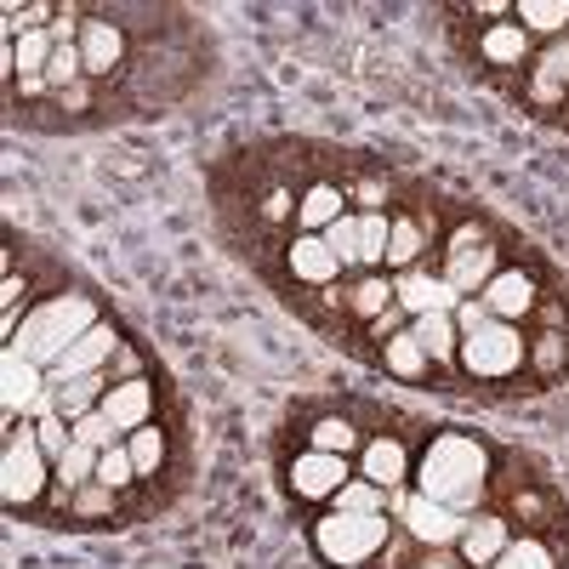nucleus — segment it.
<instances>
[{"instance_id":"1","label":"nucleus","mask_w":569,"mask_h":569,"mask_svg":"<svg viewBox=\"0 0 569 569\" xmlns=\"http://www.w3.org/2000/svg\"><path fill=\"white\" fill-rule=\"evenodd\" d=\"M416 490L450 512L479 507L490 490V450L472 433H456V427L450 433H433L421 450V467H416Z\"/></svg>"},{"instance_id":"2","label":"nucleus","mask_w":569,"mask_h":569,"mask_svg":"<svg viewBox=\"0 0 569 569\" xmlns=\"http://www.w3.org/2000/svg\"><path fill=\"white\" fill-rule=\"evenodd\" d=\"M91 325H98V302L63 291V297H46V302L23 319V330H18L7 348H18V353H23L29 365H40V370H52V365L86 337Z\"/></svg>"},{"instance_id":"3","label":"nucleus","mask_w":569,"mask_h":569,"mask_svg":"<svg viewBox=\"0 0 569 569\" xmlns=\"http://www.w3.org/2000/svg\"><path fill=\"white\" fill-rule=\"evenodd\" d=\"M388 512H337L313 518V552L330 569H365L376 552H388Z\"/></svg>"},{"instance_id":"4","label":"nucleus","mask_w":569,"mask_h":569,"mask_svg":"<svg viewBox=\"0 0 569 569\" xmlns=\"http://www.w3.org/2000/svg\"><path fill=\"white\" fill-rule=\"evenodd\" d=\"M46 490H52V456H46L34 421L7 427V450H0V501H7V512L34 507Z\"/></svg>"},{"instance_id":"5","label":"nucleus","mask_w":569,"mask_h":569,"mask_svg":"<svg viewBox=\"0 0 569 569\" xmlns=\"http://www.w3.org/2000/svg\"><path fill=\"white\" fill-rule=\"evenodd\" d=\"M525 365H530V342H525V330L507 325V319L479 325L472 337H461V353H456V370L467 382H512Z\"/></svg>"},{"instance_id":"6","label":"nucleus","mask_w":569,"mask_h":569,"mask_svg":"<svg viewBox=\"0 0 569 569\" xmlns=\"http://www.w3.org/2000/svg\"><path fill=\"white\" fill-rule=\"evenodd\" d=\"M501 273V257H496V240L485 233V222H461L445 246V279L456 284V297H485V284Z\"/></svg>"},{"instance_id":"7","label":"nucleus","mask_w":569,"mask_h":569,"mask_svg":"<svg viewBox=\"0 0 569 569\" xmlns=\"http://www.w3.org/2000/svg\"><path fill=\"white\" fill-rule=\"evenodd\" d=\"M393 501H399V525H405L421 547H433V552L456 547L461 530H467L461 512H450V507H439V501H427L421 490H393Z\"/></svg>"},{"instance_id":"8","label":"nucleus","mask_w":569,"mask_h":569,"mask_svg":"<svg viewBox=\"0 0 569 569\" xmlns=\"http://www.w3.org/2000/svg\"><path fill=\"white\" fill-rule=\"evenodd\" d=\"M0 370H7V393H0V405H7V427H18V416H46L52 410V393H40V382H52L40 365H29L18 348L0 353Z\"/></svg>"},{"instance_id":"9","label":"nucleus","mask_w":569,"mask_h":569,"mask_svg":"<svg viewBox=\"0 0 569 569\" xmlns=\"http://www.w3.org/2000/svg\"><path fill=\"white\" fill-rule=\"evenodd\" d=\"M353 479V461L348 456H330V450H302L291 461V496L297 501H337V490Z\"/></svg>"},{"instance_id":"10","label":"nucleus","mask_w":569,"mask_h":569,"mask_svg":"<svg viewBox=\"0 0 569 569\" xmlns=\"http://www.w3.org/2000/svg\"><path fill=\"white\" fill-rule=\"evenodd\" d=\"M393 302L416 319V313H456V284L445 279V273H433V268H405V273H393Z\"/></svg>"},{"instance_id":"11","label":"nucleus","mask_w":569,"mask_h":569,"mask_svg":"<svg viewBox=\"0 0 569 569\" xmlns=\"http://www.w3.org/2000/svg\"><path fill=\"white\" fill-rule=\"evenodd\" d=\"M120 348H126V342H120V330H114L109 319H98V325H91L86 337H80V342H74V348H69V353H63L52 370H46V376H52V388H58V382H74V376L109 370V359H114Z\"/></svg>"},{"instance_id":"12","label":"nucleus","mask_w":569,"mask_h":569,"mask_svg":"<svg viewBox=\"0 0 569 569\" xmlns=\"http://www.w3.org/2000/svg\"><path fill=\"white\" fill-rule=\"evenodd\" d=\"M284 268H291L297 284H308V291H330L348 268L337 262V251L325 246V233H297L291 246H284Z\"/></svg>"},{"instance_id":"13","label":"nucleus","mask_w":569,"mask_h":569,"mask_svg":"<svg viewBox=\"0 0 569 569\" xmlns=\"http://www.w3.org/2000/svg\"><path fill=\"white\" fill-rule=\"evenodd\" d=\"M359 479L382 485L388 496L405 490V479H410V445H405L399 433H376V439H365V445H359Z\"/></svg>"},{"instance_id":"14","label":"nucleus","mask_w":569,"mask_h":569,"mask_svg":"<svg viewBox=\"0 0 569 569\" xmlns=\"http://www.w3.org/2000/svg\"><path fill=\"white\" fill-rule=\"evenodd\" d=\"M479 63L485 69H530L536 63V34L525 23H485L479 29Z\"/></svg>"},{"instance_id":"15","label":"nucleus","mask_w":569,"mask_h":569,"mask_svg":"<svg viewBox=\"0 0 569 569\" xmlns=\"http://www.w3.org/2000/svg\"><path fill=\"white\" fill-rule=\"evenodd\" d=\"M485 308H490V319L518 325V319H536L541 291H536V279H530L525 268H501V273L485 284Z\"/></svg>"},{"instance_id":"16","label":"nucleus","mask_w":569,"mask_h":569,"mask_svg":"<svg viewBox=\"0 0 569 569\" xmlns=\"http://www.w3.org/2000/svg\"><path fill=\"white\" fill-rule=\"evenodd\" d=\"M337 308L353 325H376L393 308V273H348L342 291H337Z\"/></svg>"},{"instance_id":"17","label":"nucleus","mask_w":569,"mask_h":569,"mask_svg":"<svg viewBox=\"0 0 569 569\" xmlns=\"http://www.w3.org/2000/svg\"><path fill=\"white\" fill-rule=\"evenodd\" d=\"M80 58H86V80H114L126 63V34L109 18H86L80 23Z\"/></svg>"},{"instance_id":"18","label":"nucleus","mask_w":569,"mask_h":569,"mask_svg":"<svg viewBox=\"0 0 569 569\" xmlns=\"http://www.w3.org/2000/svg\"><path fill=\"white\" fill-rule=\"evenodd\" d=\"M507 541H512V518H501V512H479V518H467V530H461L456 552H461L467 569H490V563L507 552Z\"/></svg>"},{"instance_id":"19","label":"nucleus","mask_w":569,"mask_h":569,"mask_svg":"<svg viewBox=\"0 0 569 569\" xmlns=\"http://www.w3.org/2000/svg\"><path fill=\"white\" fill-rule=\"evenodd\" d=\"M348 206L353 200H348L342 182H330V177L325 182H308L302 194H297V233H325L330 222L348 217Z\"/></svg>"},{"instance_id":"20","label":"nucleus","mask_w":569,"mask_h":569,"mask_svg":"<svg viewBox=\"0 0 569 569\" xmlns=\"http://www.w3.org/2000/svg\"><path fill=\"white\" fill-rule=\"evenodd\" d=\"M98 410L120 427V433H137V427L154 421V382H149V376H137V382H114Z\"/></svg>"},{"instance_id":"21","label":"nucleus","mask_w":569,"mask_h":569,"mask_svg":"<svg viewBox=\"0 0 569 569\" xmlns=\"http://www.w3.org/2000/svg\"><path fill=\"white\" fill-rule=\"evenodd\" d=\"M421 353L433 359V370H456V353H461V330H456V313H416L410 319Z\"/></svg>"},{"instance_id":"22","label":"nucleus","mask_w":569,"mask_h":569,"mask_svg":"<svg viewBox=\"0 0 569 569\" xmlns=\"http://www.w3.org/2000/svg\"><path fill=\"white\" fill-rule=\"evenodd\" d=\"M382 370L388 376H399V382H427V376H433V359L421 353V342H416V330H393V337L382 342Z\"/></svg>"},{"instance_id":"23","label":"nucleus","mask_w":569,"mask_h":569,"mask_svg":"<svg viewBox=\"0 0 569 569\" xmlns=\"http://www.w3.org/2000/svg\"><path fill=\"white\" fill-rule=\"evenodd\" d=\"M98 456H103V450H91V445H80V439H74V445L52 461V490H58V501H63V507H69V496H74V490H86L91 479H98Z\"/></svg>"},{"instance_id":"24","label":"nucleus","mask_w":569,"mask_h":569,"mask_svg":"<svg viewBox=\"0 0 569 569\" xmlns=\"http://www.w3.org/2000/svg\"><path fill=\"white\" fill-rule=\"evenodd\" d=\"M512 23H525L536 40H563L569 34V0H518Z\"/></svg>"},{"instance_id":"25","label":"nucleus","mask_w":569,"mask_h":569,"mask_svg":"<svg viewBox=\"0 0 569 569\" xmlns=\"http://www.w3.org/2000/svg\"><path fill=\"white\" fill-rule=\"evenodd\" d=\"M126 450L137 461V479H160V467L171 456V439L160 433V421H149V427H137V433H126Z\"/></svg>"},{"instance_id":"26","label":"nucleus","mask_w":569,"mask_h":569,"mask_svg":"<svg viewBox=\"0 0 569 569\" xmlns=\"http://www.w3.org/2000/svg\"><path fill=\"white\" fill-rule=\"evenodd\" d=\"M507 496H512V512L525 518L530 530H552V525H563V507H558V496H552V490H530V485H512Z\"/></svg>"},{"instance_id":"27","label":"nucleus","mask_w":569,"mask_h":569,"mask_svg":"<svg viewBox=\"0 0 569 569\" xmlns=\"http://www.w3.org/2000/svg\"><path fill=\"white\" fill-rule=\"evenodd\" d=\"M563 370H569V337L563 330H541L530 342V376L536 382H558Z\"/></svg>"},{"instance_id":"28","label":"nucleus","mask_w":569,"mask_h":569,"mask_svg":"<svg viewBox=\"0 0 569 569\" xmlns=\"http://www.w3.org/2000/svg\"><path fill=\"white\" fill-rule=\"evenodd\" d=\"M490 569H558V552H552L541 536H512L507 552H501Z\"/></svg>"},{"instance_id":"29","label":"nucleus","mask_w":569,"mask_h":569,"mask_svg":"<svg viewBox=\"0 0 569 569\" xmlns=\"http://www.w3.org/2000/svg\"><path fill=\"white\" fill-rule=\"evenodd\" d=\"M365 439H359V427L348 416H325L313 421V433H308V450H330V456H353Z\"/></svg>"},{"instance_id":"30","label":"nucleus","mask_w":569,"mask_h":569,"mask_svg":"<svg viewBox=\"0 0 569 569\" xmlns=\"http://www.w3.org/2000/svg\"><path fill=\"white\" fill-rule=\"evenodd\" d=\"M98 485H103V490H114V496L137 485V461H131L126 439H120V445H109V450L98 456Z\"/></svg>"},{"instance_id":"31","label":"nucleus","mask_w":569,"mask_h":569,"mask_svg":"<svg viewBox=\"0 0 569 569\" xmlns=\"http://www.w3.org/2000/svg\"><path fill=\"white\" fill-rule=\"evenodd\" d=\"M388 501H393V496H388L382 485H370V479H348L330 507H337V512H388Z\"/></svg>"},{"instance_id":"32","label":"nucleus","mask_w":569,"mask_h":569,"mask_svg":"<svg viewBox=\"0 0 569 569\" xmlns=\"http://www.w3.org/2000/svg\"><path fill=\"white\" fill-rule=\"evenodd\" d=\"M325 246L337 251V262H342L348 273H359V211H348L342 222H330V228H325Z\"/></svg>"},{"instance_id":"33","label":"nucleus","mask_w":569,"mask_h":569,"mask_svg":"<svg viewBox=\"0 0 569 569\" xmlns=\"http://www.w3.org/2000/svg\"><path fill=\"white\" fill-rule=\"evenodd\" d=\"M69 512H74V518H114V490H103L98 479H91L86 490L69 496Z\"/></svg>"},{"instance_id":"34","label":"nucleus","mask_w":569,"mask_h":569,"mask_svg":"<svg viewBox=\"0 0 569 569\" xmlns=\"http://www.w3.org/2000/svg\"><path fill=\"white\" fill-rule=\"evenodd\" d=\"M74 439H80V445H91V450H109V445H120V427H114L103 410H91V416H80V421H74Z\"/></svg>"},{"instance_id":"35","label":"nucleus","mask_w":569,"mask_h":569,"mask_svg":"<svg viewBox=\"0 0 569 569\" xmlns=\"http://www.w3.org/2000/svg\"><path fill=\"white\" fill-rule=\"evenodd\" d=\"M34 433H40V445H46V456H52V461H58V456H63V450L74 445V433H69V421H63L58 410H46V416L34 421Z\"/></svg>"},{"instance_id":"36","label":"nucleus","mask_w":569,"mask_h":569,"mask_svg":"<svg viewBox=\"0 0 569 569\" xmlns=\"http://www.w3.org/2000/svg\"><path fill=\"white\" fill-rule=\"evenodd\" d=\"M479 325H490V308H485V297H461V302H456V330H461V337H472Z\"/></svg>"},{"instance_id":"37","label":"nucleus","mask_w":569,"mask_h":569,"mask_svg":"<svg viewBox=\"0 0 569 569\" xmlns=\"http://www.w3.org/2000/svg\"><path fill=\"white\" fill-rule=\"evenodd\" d=\"M91 98H98V80H80V86L58 91V109H63V114H86V109H91Z\"/></svg>"},{"instance_id":"38","label":"nucleus","mask_w":569,"mask_h":569,"mask_svg":"<svg viewBox=\"0 0 569 569\" xmlns=\"http://www.w3.org/2000/svg\"><path fill=\"white\" fill-rule=\"evenodd\" d=\"M348 200H359V211H382V200H388V188H382V177H359V188Z\"/></svg>"},{"instance_id":"39","label":"nucleus","mask_w":569,"mask_h":569,"mask_svg":"<svg viewBox=\"0 0 569 569\" xmlns=\"http://www.w3.org/2000/svg\"><path fill=\"white\" fill-rule=\"evenodd\" d=\"M416 569H467V563H456V558H445V552H433V558H421Z\"/></svg>"}]
</instances>
